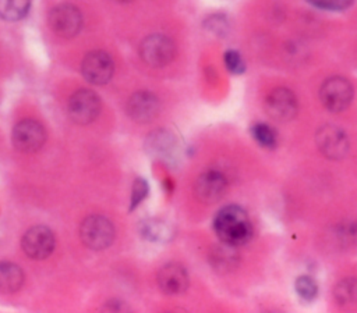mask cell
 I'll return each instance as SVG.
<instances>
[{
  "instance_id": "6da1fadb",
  "label": "cell",
  "mask_w": 357,
  "mask_h": 313,
  "mask_svg": "<svg viewBox=\"0 0 357 313\" xmlns=\"http://www.w3.org/2000/svg\"><path fill=\"white\" fill-rule=\"evenodd\" d=\"M213 230L222 243L233 248L247 243L252 236L251 220L247 211L237 204L225 206L216 213Z\"/></svg>"
},
{
  "instance_id": "7a4b0ae2",
  "label": "cell",
  "mask_w": 357,
  "mask_h": 313,
  "mask_svg": "<svg viewBox=\"0 0 357 313\" xmlns=\"http://www.w3.org/2000/svg\"><path fill=\"white\" fill-rule=\"evenodd\" d=\"M354 96L351 82L340 75L326 78L319 89V99L322 104L332 113H340L346 110Z\"/></svg>"
},
{
  "instance_id": "3957f363",
  "label": "cell",
  "mask_w": 357,
  "mask_h": 313,
  "mask_svg": "<svg viewBox=\"0 0 357 313\" xmlns=\"http://www.w3.org/2000/svg\"><path fill=\"white\" fill-rule=\"evenodd\" d=\"M176 47L170 38L160 33L146 36L139 46V56L151 67L167 65L174 58Z\"/></svg>"
},
{
  "instance_id": "277c9868",
  "label": "cell",
  "mask_w": 357,
  "mask_h": 313,
  "mask_svg": "<svg viewBox=\"0 0 357 313\" xmlns=\"http://www.w3.org/2000/svg\"><path fill=\"white\" fill-rule=\"evenodd\" d=\"M81 239L85 246L93 250L107 248L114 239V228L103 216H89L81 224Z\"/></svg>"
},
{
  "instance_id": "5b68a950",
  "label": "cell",
  "mask_w": 357,
  "mask_h": 313,
  "mask_svg": "<svg viewBox=\"0 0 357 313\" xmlns=\"http://www.w3.org/2000/svg\"><path fill=\"white\" fill-rule=\"evenodd\" d=\"M315 142L319 152L332 160H339L349 152L347 135L336 125H322L315 134Z\"/></svg>"
},
{
  "instance_id": "8992f818",
  "label": "cell",
  "mask_w": 357,
  "mask_h": 313,
  "mask_svg": "<svg viewBox=\"0 0 357 313\" xmlns=\"http://www.w3.org/2000/svg\"><path fill=\"white\" fill-rule=\"evenodd\" d=\"M297 97L291 89L279 86L269 92L265 99V110L271 118L286 122L296 117L297 114Z\"/></svg>"
},
{
  "instance_id": "52a82bcc",
  "label": "cell",
  "mask_w": 357,
  "mask_h": 313,
  "mask_svg": "<svg viewBox=\"0 0 357 313\" xmlns=\"http://www.w3.org/2000/svg\"><path fill=\"white\" fill-rule=\"evenodd\" d=\"M49 25L56 35L74 38L82 28V15L73 4H59L49 14Z\"/></svg>"
},
{
  "instance_id": "ba28073f",
  "label": "cell",
  "mask_w": 357,
  "mask_h": 313,
  "mask_svg": "<svg viewBox=\"0 0 357 313\" xmlns=\"http://www.w3.org/2000/svg\"><path fill=\"white\" fill-rule=\"evenodd\" d=\"M100 111L99 96L89 89H79L68 100V114L77 124L92 122Z\"/></svg>"
},
{
  "instance_id": "9c48e42d",
  "label": "cell",
  "mask_w": 357,
  "mask_h": 313,
  "mask_svg": "<svg viewBox=\"0 0 357 313\" xmlns=\"http://www.w3.org/2000/svg\"><path fill=\"white\" fill-rule=\"evenodd\" d=\"M114 71L112 57L102 50L88 53L81 63V72L84 78L92 85H103L110 81Z\"/></svg>"
},
{
  "instance_id": "30bf717a",
  "label": "cell",
  "mask_w": 357,
  "mask_h": 313,
  "mask_svg": "<svg viewBox=\"0 0 357 313\" xmlns=\"http://www.w3.org/2000/svg\"><path fill=\"white\" fill-rule=\"evenodd\" d=\"M45 139V128L35 120H22L13 129V145L17 150L24 153L39 150Z\"/></svg>"
},
{
  "instance_id": "8fae6325",
  "label": "cell",
  "mask_w": 357,
  "mask_h": 313,
  "mask_svg": "<svg viewBox=\"0 0 357 313\" xmlns=\"http://www.w3.org/2000/svg\"><path fill=\"white\" fill-rule=\"evenodd\" d=\"M21 246L31 259H46L54 249L53 232L47 227L35 225L24 234Z\"/></svg>"
},
{
  "instance_id": "7c38bea8",
  "label": "cell",
  "mask_w": 357,
  "mask_h": 313,
  "mask_svg": "<svg viewBox=\"0 0 357 313\" xmlns=\"http://www.w3.org/2000/svg\"><path fill=\"white\" fill-rule=\"evenodd\" d=\"M227 189V181L225 175L219 171L209 170L201 174L194 185L195 196L202 203H215L218 202Z\"/></svg>"
},
{
  "instance_id": "4fadbf2b",
  "label": "cell",
  "mask_w": 357,
  "mask_h": 313,
  "mask_svg": "<svg viewBox=\"0 0 357 313\" xmlns=\"http://www.w3.org/2000/svg\"><path fill=\"white\" fill-rule=\"evenodd\" d=\"M158 97L146 90L134 93L127 103V114L137 122H148L159 113Z\"/></svg>"
},
{
  "instance_id": "5bb4252c",
  "label": "cell",
  "mask_w": 357,
  "mask_h": 313,
  "mask_svg": "<svg viewBox=\"0 0 357 313\" xmlns=\"http://www.w3.org/2000/svg\"><path fill=\"white\" fill-rule=\"evenodd\" d=\"M158 284L162 292L167 295H178L188 287V274L183 266L169 263L159 270Z\"/></svg>"
},
{
  "instance_id": "9a60e30c",
  "label": "cell",
  "mask_w": 357,
  "mask_h": 313,
  "mask_svg": "<svg viewBox=\"0 0 357 313\" xmlns=\"http://www.w3.org/2000/svg\"><path fill=\"white\" fill-rule=\"evenodd\" d=\"M333 298L343 309H357V278L347 277L339 281L333 289Z\"/></svg>"
},
{
  "instance_id": "2e32d148",
  "label": "cell",
  "mask_w": 357,
  "mask_h": 313,
  "mask_svg": "<svg viewBox=\"0 0 357 313\" xmlns=\"http://www.w3.org/2000/svg\"><path fill=\"white\" fill-rule=\"evenodd\" d=\"M24 282L22 270L10 262H0V291L10 294L21 288Z\"/></svg>"
},
{
  "instance_id": "e0dca14e",
  "label": "cell",
  "mask_w": 357,
  "mask_h": 313,
  "mask_svg": "<svg viewBox=\"0 0 357 313\" xmlns=\"http://www.w3.org/2000/svg\"><path fill=\"white\" fill-rule=\"evenodd\" d=\"M139 232L144 238L152 242H167L172 238V228L162 220L149 218L144 220L139 227Z\"/></svg>"
},
{
  "instance_id": "ac0fdd59",
  "label": "cell",
  "mask_w": 357,
  "mask_h": 313,
  "mask_svg": "<svg viewBox=\"0 0 357 313\" xmlns=\"http://www.w3.org/2000/svg\"><path fill=\"white\" fill-rule=\"evenodd\" d=\"M31 0H0V18L4 21H18L29 10Z\"/></svg>"
},
{
  "instance_id": "d6986e66",
  "label": "cell",
  "mask_w": 357,
  "mask_h": 313,
  "mask_svg": "<svg viewBox=\"0 0 357 313\" xmlns=\"http://www.w3.org/2000/svg\"><path fill=\"white\" fill-rule=\"evenodd\" d=\"M251 135L254 141L265 149H273L278 145L276 131L266 122H255L251 127Z\"/></svg>"
},
{
  "instance_id": "ffe728a7",
  "label": "cell",
  "mask_w": 357,
  "mask_h": 313,
  "mask_svg": "<svg viewBox=\"0 0 357 313\" xmlns=\"http://www.w3.org/2000/svg\"><path fill=\"white\" fill-rule=\"evenodd\" d=\"M149 146V152H152L155 156H167L166 153L170 152L174 147V142L172 135H169L166 131H156L149 136V142L146 143Z\"/></svg>"
},
{
  "instance_id": "44dd1931",
  "label": "cell",
  "mask_w": 357,
  "mask_h": 313,
  "mask_svg": "<svg viewBox=\"0 0 357 313\" xmlns=\"http://www.w3.org/2000/svg\"><path fill=\"white\" fill-rule=\"evenodd\" d=\"M294 289L297 295L304 300H312L318 294V285L315 280L310 275H300L294 282Z\"/></svg>"
},
{
  "instance_id": "7402d4cb",
  "label": "cell",
  "mask_w": 357,
  "mask_h": 313,
  "mask_svg": "<svg viewBox=\"0 0 357 313\" xmlns=\"http://www.w3.org/2000/svg\"><path fill=\"white\" fill-rule=\"evenodd\" d=\"M223 61L227 71L234 75H240L245 71V61L237 50H233V49L226 50L223 54Z\"/></svg>"
},
{
  "instance_id": "603a6c76",
  "label": "cell",
  "mask_w": 357,
  "mask_h": 313,
  "mask_svg": "<svg viewBox=\"0 0 357 313\" xmlns=\"http://www.w3.org/2000/svg\"><path fill=\"white\" fill-rule=\"evenodd\" d=\"M314 7L324 11H343L351 6L354 0H308Z\"/></svg>"
},
{
  "instance_id": "cb8c5ba5",
  "label": "cell",
  "mask_w": 357,
  "mask_h": 313,
  "mask_svg": "<svg viewBox=\"0 0 357 313\" xmlns=\"http://www.w3.org/2000/svg\"><path fill=\"white\" fill-rule=\"evenodd\" d=\"M148 193V184L142 178H137L132 184V191H131V203H130V210H134L146 196Z\"/></svg>"
},
{
  "instance_id": "d4e9b609",
  "label": "cell",
  "mask_w": 357,
  "mask_h": 313,
  "mask_svg": "<svg viewBox=\"0 0 357 313\" xmlns=\"http://www.w3.org/2000/svg\"><path fill=\"white\" fill-rule=\"evenodd\" d=\"M337 235L343 242H354L357 241V223L356 221H344L337 228Z\"/></svg>"
},
{
  "instance_id": "484cf974",
  "label": "cell",
  "mask_w": 357,
  "mask_h": 313,
  "mask_svg": "<svg viewBox=\"0 0 357 313\" xmlns=\"http://www.w3.org/2000/svg\"><path fill=\"white\" fill-rule=\"evenodd\" d=\"M117 1H128V0H117Z\"/></svg>"
}]
</instances>
